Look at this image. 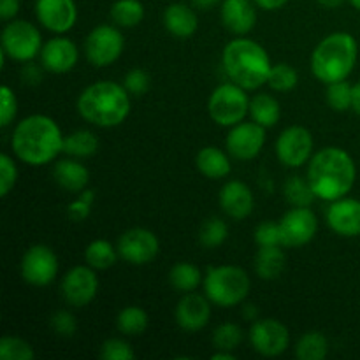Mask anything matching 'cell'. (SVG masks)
<instances>
[{
	"mask_svg": "<svg viewBox=\"0 0 360 360\" xmlns=\"http://www.w3.org/2000/svg\"><path fill=\"white\" fill-rule=\"evenodd\" d=\"M90 211H91V204L84 202V200H81L79 197H77L72 204H69V210H67V213H69L70 220L83 221L90 217Z\"/></svg>",
	"mask_w": 360,
	"mask_h": 360,
	"instance_id": "obj_46",
	"label": "cell"
},
{
	"mask_svg": "<svg viewBox=\"0 0 360 360\" xmlns=\"http://www.w3.org/2000/svg\"><path fill=\"white\" fill-rule=\"evenodd\" d=\"M192 2L193 9H200V11H207L211 7H217L220 6L221 0H190Z\"/></svg>",
	"mask_w": 360,
	"mask_h": 360,
	"instance_id": "obj_50",
	"label": "cell"
},
{
	"mask_svg": "<svg viewBox=\"0 0 360 360\" xmlns=\"http://www.w3.org/2000/svg\"><path fill=\"white\" fill-rule=\"evenodd\" d=\"M352 88L347 81L330 83L327 88V102L334 111H348L352 108Z\"/></svg>",
	"mask_w": 360,
	"mask_h": 360,
	"instance_id": "obj_39",
	"label": "cell"
},
{
	"mask_svg": "<svg viewBox=\"0 0 360 360\" xmlns=\"http://www.w3.org/2000/svg\"><path fill=\"white\" fill-rule=\"evenodd\" d=\"M109 14L118 27L134 28L144 20V6L141 0H116Z\"/></svg>",
	"mask_w": 360,
	"mask_h": 360,
	"instance_id": "obj_29",
	"label": "cell"
},
{
	"mask_svg": "<svg viewBox=\"0 0 360 360\" xmlns=\"http://www.w3.org/2000/svg\"><path fill=\"white\" fill-rule=\"evenodd\" d=\"M21 79L27 84H39L42 81L41 67L27 62V65H23V69H21Z\"/></svg>",
	"mask_w": 360,
	"mask_h": 360,
	"instance_id": "obj_47",
	"label": "cell"
},
{
	"mask_svg": "<svg viewBox=\"0 0 360 360\" xmlns=\"http://www.w3.org/2000/svg\"><path fill=\"white\" fill-rule=\"evenodd\" d=\"M276 157L287 167H301L313 157V136L304 127H288L276 141Z\"/></svg>",
	"mask_w": 360,
	"mask_h": 360,
	"instance_id": "obj_12",
	"label": "cell"
},
{
	"mask_svg": "<svg viewBox=\"0 0 360 360\" xmlns=\"http://www.w3.org/2000/svg\"><path fill=\"white\" fill-rule=\"evenodd\" d=\"M211 301L204 295L188 292L176 306V322L183 330L197 333L204 329L211 319Z\"/></svg>",
	"mask_w": 360,
	"mask_h": 360,
	"instance_id": "obj_20",
	"label": "cell"
},
{
	"mask_svg": "<svg viewBox=\"0 0 360 360\" xmlns=\"http://www.w3.org/2000/svg\"><path fill=\"white\" fill-rule=\"evenodd\" d=\"M352 109L360 115V83L354 84L352 88Z\"/></svg>",
	"mask_w": 360,
	"mask_h": 360,
	"instance_id": "obj_51",
	"label": "cell"
},
{
	"mask_svg": "<svg viewBox=\"0 0 360 360\" xmlns=\"http://www.w3.org/2000/svg\"><path fill=\"white\" fill-rule=\"evenodd\" d=\"M243 340V330L241 327L236 326V323H221L214 329L213 333V345L218 350H227L232 352L238 348V345Z\"/></svg>",
	"mask_w": 360,
	"mask_h": 360,
	"instance_id": "obj_38",
	"label": "cell"
},
{
	"mask_svg": "<svg viewBox=\"0 0 360 360\" xmlns=\"http://www.w3.org/2000/svg\"><path fill=\"white\" fill-rule=\"evenodd\" d=\"M316 2L322 7H326V9H336V7H340L345 0H316Z\"/></svg>",
	"mask_w": 360,
	"mask_h": 360,
	"instance_id": "obj_53",
	"label": "cell"
},
{
	"mask_svg": "<svg viewBox=\"0 0 360 360\" xmlns=\"http://www.w3.org/2000/svg\"><path fill=\"white\" fill-rule=\"evenodd\" d=\"M250 115H252L253 122L266 127V129H271L281 118L280 102L269 94H257L250 101Z\"/></svg>",
	"mask_w": 360,
	"mask_h": 360,
	"instance_id": "obj_26",
	"label": "cell"
},
{
	"mask_svg": "<svg viewBox=\"0 0 360 360\" xmlns=\"http://www.w3.org/2000/svg\"><path fill=\"white\" fill-rule=\"evenodd\" d=\"M53 176H55L56 183L67 192H83L86 188L88 181H90V172L79 164L77 160H60L56 162L55 169H53Z\"/></svg>",
	"mask_w": 360,
	"mask_h": 360,
	"instance_id": "obj_24",
	"label": "cell"
},
{
	"mask_svg": "<svg viewBox=\"0 0 360 360\" xmlns=\"http://www.w3.org/2000/svg\"><path fill=\"white\" fill-rule=\"evenodd\" d=\"M101 357L104 360H134L136 354H134L132 347L127 341L112 338L102 345Z\"/></svg>",
	"mask_w": 360,
	"mask_h": 360,
	"instance_id": "obj_40",
	"label": "cell"
},
{
	"mask_svg": "<svg viewBox=\"0 0 360 360\" xmlns=\"http://www.w3.org/2000/svg\"><path fill=\"white\" fill-rule=\"evenodd\" d=\"M164 27L169 34L178 39L192 37L199 27V20L193 7L186 4H171L164 11Z\"/></svg>",
	"mask_w": 360,
	"mask_h": 360,
	"instance_id": "obj_23",
	"label": "cell"
},
{
	"mask_svg": "<svg viewBox=\"0 0 360 360\" xmlns=\"http://www.w3.org/2000/svg\"><path fill=\"white\" fill-rule=\"evenodd\" d=\"M285 197L288 202L295 207H309V204L316 199L315 192L309 186L308 179H302L299 176H290L285 181Z\"/></svg>",
	"mask_w": 360,
	"mask_h": 360,
	"instance_id": "obj_34",
	"label": "cell"
},
{
	"mask_svg": "<svg viewBox=\"0 0 360 360\" xmlns=\"http://www.w3.org/2000/svg\"><path fill=\"white\" fill-rule=\"evenodd\" d=\"M257 4V7L264 11H278L288 2V0H253Z\"/></svg>",
	"mask_w": 360,
	"mask_h": 360,
	"instance_id": "obj_49",
	"label": "cell"
},
{
	"mask_svg": "<svg viewBox=\"0 0 360 360\" xmlns=\"http://www.w3.org/2000/svg\"><path fill=\"white\" fill-rule=\"evenodd\" d=\"M197 169L202 172L206 178L211 179H221L225 176L231 174V160L225 155V151H221L217 146H206L197 153L195 158Z\"/></svg>",
	"mask_w": 360,
	"mask_h": 360,
	"instance_id": "obj_25",
	"label": "cell"
},
{
	"mask_svg": "<svg viewBox=\"0 0 360 360\" xmlns=\"http://www.w3.org/2000/svg\"><path fill=\"white\" fill-rule=\"evenodd\" d=\"M327 224L343 238H357L360 236V200L345 197L333 200L327 210Z\"/></svg>",
	"mask_w": 360,
	"mask_h": 360,
	"instance_id": "obj_19",
	"label": "cell"
},
{
	"mask_svg": "<svg viewBox=\"0 0 360 360\" xmlns=\"http://www.w3.org/2000/svg\"><path fill=\"white\" fill-rule=\"evenodd\" d=\"M98 292L97 274L90 266H76L67 271L62 280V295L74 308L90 304Z\"/></svg>",
	"mask_w": 360,
	"mask_h": 360,
	"instance_id": "obj_16",
	"label": "cell"
},
{
	"mask_svg": "<svg viewBox=\"0 0 360 360\" xmlns=\"http://www.w3.org/2000/svg\"><path fill=\"white\" fill-rule=\"evenodd\" d=\"M255 241L259 243V246L281 245L280 224H274V221H262L255 231Z\"/></svg>",
	"mask_w": 360,
	"mask_h": 360,
	"instance_id": "obj_43",
	"label": "cell"
},
{
	"mask_svg": "<svg viewBox=\"0 0 360 360\" xmlns=\"http://www.w3.org/2000/svg\"><path fill=\"white\" fill-rule=\"evenodd\" d=\"M245 88L236 83H224L211 94L207 101V112L220 127H234L250 112L248 95Z\"/></svg>",
	"mask_w": 360,
	"mask_h": 360,
	"instance_id": "obj_7",
	"label": "cell"
},
{
	"mask_svg": "<svg viewBox=\"0 0 360 360\" xmlns=\"http://www.w3.org/2000/svg\"><path fill=\"white\" fill-rule=\"evenodd\" d=\"M98 139L90 130H76L63 139V153L76 158H88L97 153Z\"/></svg>",
	"mask_w": 360,
	"mask_h": 360,
	"instance_id": "obj_28",
	"label": "cell"
},
{
	"mask_svg": "<svg viewBox=\"0 0 360 360\" xmlns=\"http://www.w3.org/2000/svg\"><path fill=\"white\" fill-rule=\"evenodd\" d=\"M125 39L112 25H98L88 34L84 51L86 58L95 67H108L122 56Z\"/></svg>",
	"mask_w": 360,
	"mask_h": 360,
	"instance_id": "obj_9",
	"label": "cell"
},
{
	"mask_svg": "<svg viewBox=\"0 0 360 360\" xmlns=\"http://www.w3.org/2000/svg\"><path fill=\"white\" fill-rule=\"evenodd\" d=\"M250 343L253 350L264 357H278L287 352L290 345V333L283 323L274 319L253 320L250 329Z\"/></svg>",
	"mask_w": 360,
	"mask_h": 360,
	"instance_id": "obj_10",
	"label": "cell"
},
{
	"mask_svg": "<svg viewBox=\"0 0 360 360\" xmlns=\"http://www.w3.org/2000/svg\"><path fill=\"white\" fill-rule=\"evenodd\" d=\"M123 86L129 90L130 95H144L151 88V77L146 70L143 69H132L127 72L125 79H123Z\"/></svg>",
	"mask_w": 360,
	"mask_h": 360,
	"instance_id": "obj_42",
	"label": "cell"
},
{
	"mask_svg": "<svg viewBox=\"0 0 360 360\" xmlns=\"http://www.w3.org/2000/svg\"><path fill=\"white\" fill-rule=\"evenodd\" d=\"M285 269V253L278 246H260L255 259V271L262 280H276Z\"/></svg>",
	"mask_w": 360,
	"mask_h": 360,
	"instance_id": "obj_27",
	"label": "cell"
},
{
	"mask_svg": "<svg viewBox=\"0 0 360 360\" xmlns=\"http://www.w3.org/2000/svg\"><path fill=\"white\" fill-rule=\"evenodd\" d=\"M118 255L132 266L150 264L160 252L158 238L148 229H130L118 239Z\"/></svg>",
	"mask_w": 360,
	"mask_h": 360,
	"instance_id": "obj_13",
	"label": "cell"
},
{
	"mask_svg": "<svg viewBox=\"0 0 360 360\" xmlns=\"http://www.w3.org/2000/svg\"><path fill=\"white\" fill-rule=\"evenodd\" d=\"M42 35L34 23L27 20H13L4 27L2 51L16 62H30L41 55Z\"/></svg>",
	"mask_w": 360,
	"mask_h": 360,
	"instance_id": "obj_8",
	"label": "cell"
},
{
	"mask_svg": "<svg viewBox=\"0 0 360 360\" xmlns=\"http://www.w3.org/2000/svg\"><path fill=\"white\" fill-rule=\"evenodd\" d=\"M355 162L345 150L329 146L315 153L309 160L308 183L316 199L333 200L347 195L355 185Z\"/></svg>",
	"mask_w": 360,
	"mask_h": 360,
	"instance_id": "obj_2",
	"label": "cell"
},
{
	"mask_svg": "<svg viewBox=\"0 0 360 360\" xmlns=\"http://www.w3.org/2000/svg\"><path fill=\"white\" fill-rule=\"evenodd\" d=\"M20 13V0H0V18L11 21Z\"/></svg>",
	"mask_w": 360,
	"mask_h": 360,
	"instance_id": "obj_48",
	"label": "cell"
},
{
	"mask_svg": "<svg viewBox=\"0 0 360 360\" xmlns=\"http://www.w3.org/2000/svg\"><path fill=\"white\" fill-rule=\"evenodd\" d=\"M200 280H202V274L197 266L190 262H178L169 273V281H171L172 287L176 290L183 292V294H188L193 292L199 287Z\"/></svg>",
	"mask_w": 360,
	"mask_h": 360,
	"instance_id": "obj_33",
	"label": "cell"
},
{
	"mask_svg": "<svg viewBox=\"0 0 360 360\" xmlns=\"http://www.w3.org/2000/svg\"><path fill=\"white\" fill-rule=\"evenodd\" d=\"M18 179V169L9 155H0V195L7 197Z\"/></svg>",
	"mask_w": 360,
	"mask_h": 360,
	"instance_id": "obj_41",
	"label": "cell"
},
{
	"mask_svg": "<svg viewBox=\"0 0 360 360\" xmlns=\"http://www.w3.org/2000/svg\"><path fill=\"white\" fill-rule=\"evenodd\" d=\"M229 238V227L221 218H210L202 224L199 232V239L206 248H217L224 245L225 239Z\"/></svg>",
	"mask_w": 360,
	"mask_h": 360,
	"instance_id": "obj_37",
	"label": "cell"
},
{
	"mask_svg": "<svg viewBox=\"0 0 360 360\" xmlns=\"http://www.w3.org/2000/svg\"><path fill=\"white\" fill-rule=\"evenodd\" d=\"M280 229L281 246L297 248V246L308 245L315 238L316 231H319V220L309 207L294 206L281 218Z\"/></svg>",
	"mask_w": 360,
	"mask_h": 360,
	"instance_id": "obj_14",
	"label": "cell"
},
{
	"mask_svg": "<svg viewBox=\"0 0 360 360\" xmlns=\"http://www.w3.org/2000/svg\"><path fill=\"white\" fill-rule=\"evenodd\" d=\"M221 63L232 83L245 90H257L266 84L273 67L266 49L259 42L245 37L234 39L225 46Z\"/></svg>",
	"mask_w": 360,
	"mask_h": 360,
	"instance_id": "obj_4",
	"label": "cell"
},
{
	"mask_svg": "<svg viewBox=\"0 0 360 360\" xmlns=\"http://www.w3.org/2000/svg\"><path fill=\"white\" fill-rule=\"evenodd\" d=\"M220 206L227 217L245 220L255 206V199L248 185L243 181H229L220 190Z\"/></svg>",
	"mask_w": 360,
	"mask_h": 360,
	"instance_id": "obj_22",
	"label": "cell"
},
{
	"mask_svg": "<svg viewBox=\"0 0 360 360\" xmlns=\"http://www.w3.org/2000/svg\"><path fill=\"white\" fill-rule=\"evenodd\" d=\"M18 112V101L9 86L2 88V115H0V127L6 129L11 125Z\"/></svg>",
	"mask_w": 360,
	"mask_h": 360,
	"instance_id": "obj_45",
	"label": "cell"
},
{
	"mask_svg": "<svg viewBox=\"0 0 360 360\" xmlns=\"http://www.w3.org/2000/svg\"><path fill=\"white\" fill-rule=\"evenodd\" d=\"M204 294L211 304L234 308L248 297L250 276L238 266L211 267L204 278Z\"/></svg>",
	"mask_w": 360,
	"mask_h": 360,
	"instance_id": "obj_6",
	"label": "cell"
},
{
	"mask_svg": "<svg viewBox=\"0 0 360 360\" xmlns=\"http://www.w3.org/2000/svg\"><path fill=\"white\" fill-rule=\"evenodd\" d=\"M257 315H259V309L253 304H248L245 309V319L246 320H257Z\"/></svg>",
	"mask_w": 360,
	"mask_h": 360,
	"instance_id": "obj_55",
	"label": "cell"
},
{
	"mask_svg": "<svg viewBox=\"0 0 360 360\" xmlns=\"http://www.w3.org/2000/svg\"><path fill=\"white\" fill-rule=\"evenodd\" d=\"M58 273V259L49 246L35 245L21 259V276L34 287H46Z\"/></svg>",
	"mask_w": 360,
	"mask_h": 360,
	"instance_id": "obj_11",
	"label": "cell"
},
{
	"mask_svg": "<svg viewBox=\"0 0 360 360\" xmlns=\"http://www.w3.org/2000/svg\"><path fill=\"white\" fill-rule=\"evenodd\" d=\"M348 2H350L352 6L355 7V9H359V11H360V0H348Z\"/></svg>",
	"mask_w": 360,
	"mask_h": 360,
	"instance_id": "obj_56",
	"label": "cell"
},
{
	"mask_svg": "<svg viewBox=\"0 0 360 360\" xmlns=\"http://www.w3.org/2000/svg\"><path fill=\"white\" fill-rule=\"evenodd\" d=\"M297 83L299 74L290 63H276V65L271 67L267 84H269L274 91H290L297 86Z\"/></svg>",
	"mask_w": 360,
	"mask_h": 360,
	"instance_id": "obj_35",
	"label": "cell"
},
{
	"mask_svg": "<svg viewBox=\"0 0 360 360\" xmlns=\"http://www.w3.org/2000/svg\"><path fill=\"white\" fill-rule=\"evenodd\" d=\"M116 250L105 239H95L84 250V260L94 269H109V267H112L116 264Z\"/></svg>",
	"mask_w": 360,
	"mask_h": 360,
	"instance_id": "obj_32",
	"label": "cell"
},
{
	"mask_svg": "<svg viewBox=\"0 0 360 360\" xmlns=\"http://www.w3.org/2000/svg\"><path fill=\"white\" fill-rule=\"evenodd\" d=\"M62 130L56 122L44 115H32L16 125L11 139L14 155L32 167L49 164L63 151Z\"/></svg>",
	"mask_w": 360,
	"mask_h": 360,
	"instance_id": "obj_1",
	"label": "cell"
},
{
	"mask_svg": "<svg viewBox=\"0 0 360 360\" xmlns=\"http://www.w3.org/2000/svg\"><path fill=\"white\" fill-rule=\"evenodd\" d=\"M266 143V127L257 122H241L229 132L227 151L238 160H252L262 151Z\"/></svg>",
	"mask_w": 360,
	"mask_h": 360,
	"instance_id": "obj_15",
	"label": "cell"
},
{
	"mask_svg": "<svg viewBox=\"0 0 360 360\" xmlns=\"http://www.w3.org/2000/svg\"><path fill=\"white\" fill-rule=\"evenodd\" d=\"M35 16L49 32L65 34L76 25L77 6L74 0H35Z\"/></svg>",
	"mask_w": 360,
	"mask_h": 360,
	"instance_id": "obj_17",
	"label": "cell"
},
{
	"mask_svg": "<svg viewBox=\"0 0 360 360\" xmlns=\"http://www.w3.org/2000/svg\"><path fill=\"white\" fill-rule=\"evenodd\" d=\"M77 112L91 125L118 127L130 115V94L115 81H98L81 91Z\"/></svg>",
	"mask_w": 360,
	"mask_h": 360,
	"instance_id": "obj_3",
	"label": "cell"
},
{
	"mask_svg": "<svg viewBox=\"0 0 360 360\" xmlns=\"http://www.w3.org/2000/svg\"><path fill=\"white\" fill-rule=\"evenodd\" d=\"M257 4L253 0H221L220 18L227 30L245 35L257 23Z\"/></svg>",
	"mask_w": 360,
	"mask_h": 360,
	"instance_id": "obj_21",
	"label": "cell"
},
{
	"mask_svg": "<svg viewBox=\"0 0 360 360\" xmlns=\"http://www.w3.org/2000/svg\"><path fill=\"white\" fill-rule=\"evenodd\" d=\"M211 359L213 360H236V355L231 354V352H227V350H220V352H217V354L211 355Z\"/></svg>",
	"mask_w": 360,
	"mask_h": 360,
	"instance_id": "obj_52",
	"label": "cell"
},
{
	"mask_svg": "<svg viewBox=\"0 0 360 360\" xmlns=\"http://www.w3.org/2000/svg\"><path fill=\"white\" fill-rule=\"evenodd\" d=\"M148 323H150L148 313L139 306H127L116 319L118 330L125 336H139L148 329Z\"/></svg>",
	"mask_w": 360,
	"mask_h": 360,
	"instance_id": "obj_31",
	"label": "cell"
},
{
	"mask_svg": "<svg viewBox=\"0 0 360 360\" xmlns=\"http://www.w3.org/2000/svg\"><path fill=\"white\" fill-rule=\"evenodd\" d=\"M329 354V341L319 330H311L301 336L295 347V355L299 360H322Z\"/></svg>",
	"mask_w": 360,
	"mask_h": 360,
	"instance_id": "obj_30",
	"label": "cell"
},
{
	"mask_svg": "<svg viewBox=\"0 0 360 360\" xmlns=\"http://www.w3.org/2000/svg\"><path fill=\"white\" fill-rule=\"evenodd\" d=\"M35 352L21 338L4 336L0 340V360H34Z\"/></svg>",
	"mask_w": 360,
	"mask_h": 360,
	"instance_id": "obj_36",
	"label": "cell"
},
{
	"mask_svg": "<svg viewBox=\"0 0 360 360\" xmlns=\"http://www.w3.org/2000/svg\"><path fill=\"white\" fill-rule=\"evenodd\" d=\"M357 41L348 32H334L319 42L311 55V70L322 83L345 81L357 63Z\"/></svg>",
	"mask_w": 360,
	"mask_h": 360,
	"instance_id": "obj_5",
	"label": "cell"
},
{
	"mask_svg": "<svg viewBox=\"0 0 360 360\" xmlns=\"http://www.w3.org/2000/svg\"><path fill=\"white\" fill-rule=\"evenodd\" d=\"M39 56H41L42 69L53 74H65L76 67L79 51L70 39L53 37L44 42Z\"/></svg>",
	"mask_w": 360,
	"mask_h": 360,
	"instance_id": "obj_18",
	"label": "cell"
},
{
	"mask_svg": "<svg viewBox=\"0 0 360 360\" xmlns=\"http://www.w3.org/2000/svg\"><path fill=\"white\" fill-rule=\"evenodd\" d=\"M79 199L84 200V202H88V204H94V200H95V192H94V190L84 188L83 192H79Z\"/></svg>",
	"mask_w": 360,
	"mask_h": 360,
	"instance_id": "obj_54",
	"label": "cell"
},
{
	"mask_svg": "<svg viewBox=\"0 0 360 360\" xmlns=\"http://www.w3.org/2000/svg\"><path fill=\"white\" fill-rule=\"evenodd\" d=\"M51 327L58 336L62 338H70L76 334L77 323L74 315H70L69 311H56L51 316Z\"/></svg>",
	"mask_w": 360,
	"mask_h": 360,
	"instance_id": "obj_44",
	"label": "cell"
}]
</instances>
